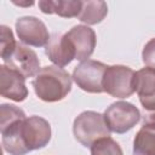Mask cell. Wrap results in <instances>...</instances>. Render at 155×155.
<instances>
[{"instance_id": "obj_1", "label": "cell", "mask_w": 155, "mask_h": 155, "mask_svg": "<svg viewBox=\"0 0 155 155\" xmlns=\"http://www.w3.org/2000/svg\"><path fill=\"white\" fill-rule=\"evenodd\" d=\"M34 92L44 102L64 99L71 90V78L67 70L57 65H46L40 69L33 80Z\"/></svg>"}, {"instance_id": "obj_2", "label": "cell", "mask_w": 155, "mask_h": 155, "mask_svg": "<svg viewBox=\"0 0 155 155\" xmlns=\"http://www.w3.org/2000/svg\"><path fill=\"white\" fill-rule=\"evenodd\" d=\"M75 139L84 147H90L101 138L110 137L104 116L93 110H86L79 114L73 124Z\"/></svg>"}, {"instance_id": "obj_3", "label": "cell", "mask_w": 155, "mask_h": 155, "mask_svg": "<svg viewBox=\"0 0 155 155\" xmlns=\"http://www.w3.org/2000/svg\"><path fill=\"white\" fill-rule=\"evenodd\" d=\"M103 90L115 98H127L136 92V71L126 65H109L103 76Z\"/></svg>"}, {"instance_id": "obj_4", "label": "cell", "mask_w": 155, "mask_h": 155, "mask_svg": "<svg viewBox=\"0 0 155 155\" xmlns=\"http://www.w3.org/2000/svg\"><path fill=\"white\" fill-rule=\"evenodd\" d=\"M103 116L110 132L121 134L132 130L139 122L142 115L132 103L117 101L105 109Z\"/></svg>"}, {"instance_id": "obj_5", "label": "cell", "mask_w": 155, "mask_h": 155, "mask_svg": "<svg viewBox=\"0 0 155 155\" xmlns=\"http://www.w3.org/2000/svg\"><path fill=\"white\" fill-rule=\"evenodd\" d=\"M104 63L87 59L78 64L73 70L71 79L82 91L88 93H102L103 90V76L107 70Z\"/></svg>"}, {"instance_id": "obj_6", "label": "cell", "mask_w": 155, "mask_h": 155, "mask_svg": "<svg viewBox=\"0 0 155 155\" xmlns=\"http://www.w3.org/2000/svg\"><path fill=\"white\" fill-rule=\"evenodd\" d=\"M21 138L28 151L41 149L51 139V125L38 115L25 117L21 125Z\"/></svg>"}, {"instance_id": "obj_7", "label": "cell", "mask_w": 155, "mask_h": 155, "mask_svg": "<svg viewBox=\"0 0 155 155\" xmlns=\"http://www.w3.org/2000/svg\"><path fill=\"white\" fill-rule=\"evenodd\" d=\"M16 33L22 44L34 47L46 46L51 38L45 23L34 16L19 17L16 21Z\"/></svg>"}, {"instance_id": "obj_8", "label": "cell", "mask_w": 155, "mask_h": 155, "mask_svg": "<svg viewBox=\"0 0 155 155\" xmlns=\"http://www.w3.org/2000/svg\"><path fill=\"white\" fill-rule=\"evenodd\" d=\"M4 64L21 75L27 78H33L40 71V61L38 54L25 45L17 44V47L12 52V54L4 61Z\"/></svg>"}, {"instance_id": "obj_9", "label": "cell", "mask_w": 155, "mask_h": 155, "mask_svg": "<svg viewBox=\"0 0 155 155\" xmlns=\"http://www.w3.org/2000/svg\"><path fill=\"white\" fill-rule=\"evenodd\" d=\"M65 36L75 50V59L84 62L92 56L96 48L97 38L94 30L88 25H75L65 33Z\"/></svg>"}, {"instance_id": "obj_10", "label": "cell", "mask_w": 155, "mask_h": 155, "mask_svg": "<svg viewBox=\"0 0 155 155\" xmlns=\"http://www.w3.org/2000/svg\"><path fill=\"white\" fill-rule=\"evenodd\" d=\"M0 93L4 98L23 102L28 97L25 78L18 71L2 64L0 67Z\"/></svg>"}, {"instance_id": "obj_11", "label": "cell", "mask_w": 155, "mask_h": 155, "mask_svg": "<svg viewBox=\"0 0 155 155\" xmlns=\"http://www.w3.org/2000/svg\"><path fill=\"white\" fill-rule=\"evenodd\" d=\"M45 47V53L48 59L59 68L68 65L75 59V50L65 34H53Z\"/></svg>"}, {"instance_id": "obj_12", "label": "cell", "mask_w": 155, "mask_h": 155, "mask_svg": "<svg viewBox=\"0 0 155 155\" xmlns=\"http://www.w3.org/2000/svg\"><path fill=\"white\" fill-rule=\"evenodd\" d=\"M136 92L144 110H155V69L145 67L136 71Z\"/></svg>"}, {"instance_id": "obj_13", "label": "cell", "mask_w": 155, "mask_h": 155, "mask_svg": "<svg viewBox=\"0 0 155 155\" xmlns=\"http://www.w3.org/2000/svg\"><path fill=\"white\" fill-rule=\"evenodd\" d=\"M39 8L46 15H58L64 18L79 17L82 7L80 0H41L38 2Z\"/></svg>"}, {"instance_id": "obj_14", "label": "cell", "mask_w": 155, "mask_h": 155, "mask_svg": "<svg viewBox=\"0 0 155 155\" xmlns=\"http://www.w3.org/2000/svg\"><path fill=\"white\" fill-rule=\"evenodd\" d=\"M108 15V5L105 1L101 0H87L82 1L81 12L79 15V21L86 23L87 25H93L101 23Z\"/></svg>"}, {"instance_id": "obj_15", "label": "cell", "mask_w": 155, "mask_h": 155, "mask_svg": "<svg viewBox=\"0 0 155 155\" xmlns=\"http://www.w3.org/2000/svg\"><path fill=\"white\" fill-rule=\"evenodd\" d=\"M133 155H155V127L142 126L133 139Z\"/></svg>"}, {"instance_id": "obj_16", "label": "cell", "mask_w": 155, "mask_h": 155, "mask_svg": "<svg viewBox=\"0 0 155 155\" xmlns=\"http://www.w3.org/2000/svg\"><path fill=\"white\" fill-rule=\"evenodd\" d=\"M91 155H124V153L117 142L111 137H104L91 145Z\"/></svg>"}, {"instance_id": "obj_17", "label": "cell", "mask_w": 155, "mask_h": 155, "mask_svg": "<svg viewBox=\"0 0 155 155\" xmlns=\"http://www.w3.org/2000/svg\"><path fill=\"white\" fill-rule=\"evenodd\" d=\"M0 33H1V39H0V56L2 62L6 61L12 52L15 51V48L17 47V42L15 40L13 33L12 30L7 27V25H1L0 27Z\"/></svg>"}, {"instance_id": "obj_18", "label": "cell", "mask_w": 155, "mask_h": 155, "mask_svg": "<svg viewBox=\"0 0 155 155\" xmlns=\"http://www.w3.org/2000/svg\"><path fill=\"white\" fill-rule=\"evenodd\" d=\"M25 119L24 111L13 104H1L0 107V127L8 126L18 120Z\"/></svg>"}, {"instance_id": "obj_19", "label": "cell", "mask_w": 155, "mask_h": 155, "mask_svg": "<svg viewBox=\"0 0 155 155\" xmlns=\"http://www.w3.org/2000/svg\"><path fill=\"white\" fill-rule=\"evenodd\" d=\"M142 59L147 67L155 69V38L150 39L144 45L142 51Z\"/></svg>"}, {"instance_id": "obj_20", "label": "cell", "mask_w": 155, "mask_h": 155, "mask_svg": "<svg viewBox=\"0 0 155 155\" xmlns=\"http://www.w3.org/2000/svg\"><path fill=\"white\" fill-rule=\"evenodd\" d=\"M143 125L144 126L155 127V110H144Z\"/></svg>"}, {"instance_id": "obj_21", "label": "cell", "mask_w": 155, "mask_h": 155, "mask_svg": "<svg viewBox=\"0 0 155 155\" xmlns=\"http://www.w3.org/2000/svg\"><path fill=\"white\" fill-rule=\"evenodd\" d=\"M15 5H18V6H31L34 5V1H27V2H17V1H13Z\"/></svg>"}]
</instances>
